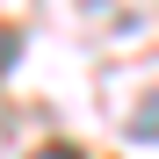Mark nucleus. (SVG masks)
<instances>
[{
  "mask_svg": "<svg viewBox=\"0 0 159 159\" xmlns=\"http://www.w3.org/2000/svg\"><path fill=\"white\" fill-rule=\"evenodd\" d=\"M15 51H22V36H15V29H0V72L15 65Z\"/></svg>",
  "mask_w": 159,
  "mask_h": 159,
  "instance_id": "1",
  "label": "nucleus"
},
{
  "mask_svg": "<svg viewBox=\"0 0 159 159\" xmlns=\"http://www.w3.org/2000/svg\"><path fill=\"white\" fill-rule=\"evenodd\" d=\"M36 159H80V152H65V145H51V152H36Z\"/></svg>",
  "mask_w": 159,
  "mask_h": 159,
  "instance_id": "2",
  "label": "nucleus"
}]
</instances>
